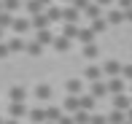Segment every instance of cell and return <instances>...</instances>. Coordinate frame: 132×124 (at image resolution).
Returning a JSON list of instances; mask_svg holds the SVG:
<instances>
[{
	"mask_svg": "<svg viewBox=\"0 0 132 124\" xmlns=\"http://www.w3.org/2000/svg\"><path fill=\"white\" fill-rule=\"evenodd\" d=\"M105 19L111 22V27H116L121 22H127V11L124 8H111V11H105Z\"/></svg>",
	"mask_w": 132,
	"mask_h": 124,
	"instance_id": "6da1fadb",
	"label": "cell"
},
{
	"mask_svg": "<svg viewBox=\"0 0 132 124\" xmlns=\"http://www.w3.org/2000/svg\"><path fill=\"white\" fill-rule=\"evenodd\" d=\"M108 89H111V94H121L127 89V78L124 76H111L108 78Z\"/></svg>",
	"mask_w": 132,
	"mask_h": 124,
	"instance_id": "7a4b0ae2",
	"label": "cell"
},
{
	"mask_svg": "<svg viewBox=\"0 0 132 124\" xmlns=\"http://www.w3.org/2000/svg\"><path fill=\"white\" fill-rule=\"evenodd\" d=\"M8 113H11V116H16V119H22V116H30V108L24 105V100H11Z\"/></svg>",
	"mask_w": 132,
	"mask_h": 124,
	"instance_id": "3957f363",
	"label": "cell"
},
{
	"mask_svg": "<svg viewBox=\"0 0 132 124\" xmlns=\"http://www.w3.org/2000/svg\"><path fill=\"white\" fill-rule=\"evenodd\" d=\"M78 32H81L78 22H62V35H68L70 40H78Z\"/></svg>",
	"mask_w": 132,
	"mask_h": 124,
	"instance_id": "277c9868",
	"label": "cell"
},
{
	"mask_svg": "<svg viewBox=\"0 0 132 124\" xmlns=\"http://www.w3.org/2000/svg\"><path fill=\"white\" fill-rule=\"evenodd\" d=\"M84 16H86V19H100V16H103V5H100L97 0H92V3L84 8Z\"/></svg>",
	"mask_w": 132,
	"mask_h": 124,
	"instance_id": "5b68a950",
	"label": "cell"
},
{
	"mask_svg": "<svg viewBox=\"0 0 132 124\" xmlns=\"http://www.w3.org/2000/svg\"><path fill=\"white\" fill-rule=\"evenodd\" d=\"M30 19H32V30H46V27L51 24L49 14H43V11H40V14H35V16H30Z\"/></svg>",
	"mask_w": 132,
	"mask_h": 124,
	"instance_id": "8992f818",
	"label": "cell"
},
{
	"mask_svg": "<svg viewBox=\"0 0 132 124\" xmlns=\"http://www.w3.org/2000/svg\"><path fill=\"white\" fill-rule=\"evenodd\" d=\"M24 8H27L30 16H35V14H40V11H46L49 5H46L43 0H24Z\"/></svg>",
	"mask_w": 132,
	"mask_h": 124,
	"instance_id": "52a82bcc",
	"label": "cell"
},
{
	"mask_svg": "<svg viewBox=\"0 0 132 124\" xmlns=\"http://www.w3.org/2000/svg\"><path fill=\"white\" fill-rule=\"evenodd\" d=\"M62 105H65V111H70V113H76V111L81 108V94H68Z\"/></svg>",
	"mask_w": 132,
	"mask_h": 124,
	"instance_id": "ba28073f",
	"label": "cell"
},
{
	"mask_svg": "<svg viewBox=\"0 0 132 124\" xmlns=\"http://www.w3.org/2000/svg\"><path fill=\"white\" fill-rule=\"evenodd\" d=\"M113 108H121V111H129L132 108V97H127V94H113Z\"/></svg>",
	"mask_w": 132,
	"mask_h": 124,
	"instance_id": "9c48e42d",
	"label": "cell"
},
{
	"mask_svg": "<svg viewBox=\"0 0 132 124\" xmlns=\"http://www.w3.org/2000/svg\"><path fill=\"white\" fill-rule=\"evenodd\" d=\"M30 121H35V124H46L49 121V116H46V108H30Z\"/></svg>",
	"mask_w": 132,
	"mask_h": 124,
	"instance_id": "30bf717a",
	"label": "cell"
},
{
	"mask_svg": "<svg viewBox=\"0 0 132 124\" xmlns=\"http://www.w3.org/2000/svg\"><path fill=\"white\" fill-rule=\"evenodd\" d=\"M92 94L100 100V97H105V94H111V89H108V84L100 78V81H92Z\"/></svg>",
	"mask_w": 132,
	"mask_h": 124,
	"instance_id": "8fae6325",
	"label": "cell"
},
{
	"mask_svg": "<svg viewBox=\"0 0 132 124\" xmlns=\"http://www.w3.org/2000/svg\"><path fill=\"white\" fill-rule=\"evenodd\" d=\"M16 35H24L27 30H32V19H16L14 22V27H11Z\"/></svg>",
	"mask_w": 132,
	"mask_h": 124,
	"instance_id": "7c38bea8",
	"label": "cell"
},
{
	"mask_svg": "<svg viewBox=\"0 0 132 124\" xmlns=\"http://www.w3.org/2000/svg\"><path fill=\"white\" fill-rule=\"evenodd\" d=\"M121 68H124V65H119L116 60H108V62L103 65V70H105L108 78H111V76H121Z\"/></svg>",
	"mask_w": 132,
	"mask_h": 124,
	"instance_id": "4fadbf2b",
	"label": "cell"
},
{
	"mask_svg": "<svg viewBox=\"0 0 132 124\" xmlns=\"http://www.w3.org/2000/svg\"><path fill=\"white\" fill-rule=\"evenodd\" d=\"M65 89H68V94H84V81L81 78H70L65 84Z\"/></svg>",
	"mask_w": 132,
	"mask_h": 124,
	"instance_id": "5bb4252c",
	"label": "cell"
},
{
	"mask_svg": "<svg viewBox=\"0 0 132 124\" xmlns=\"http://www.w3.org/2000/svg\"><path fill=\"white\" fill-rule=\"evenodd\" d=\"M103 73H105V70H103V68H97V65H89V68L84 70L86 81H100V78H103Z\"/></svg>",
	"mask_w": 132,
	"mask_h": 124,
	"instance_id": "9a60e30c",
	"label": "cell"
},
{
	"mask_svg": "<svg viewBox=\"0 0 132 124\" xmlns=\"http://www.w3.org/2000/svg\"><path fill=\"white\" fill-rule=\"evenodd\" d=\"M108 121H111V124H124V121H127V111L113 108L111 113H108Z\"/></svg>",
	"mask_w": 132,
	"mask_h": 124,
	"instance_id": "2e32d148",
	"label": "cell"
},
{
	"mask_svg": "<svg viewBox=\"0 0 132 124\" xmlns=\"http://www.w3.org/2000/svg\"><path fill=\"white\" fill-rule=\"evenodd\" d=\"M46 14H49L51 22H62V19H65V8H59V5H54V3L46 8Z\"/></svg>",
	"mask_w": 132,
	"mask_h": 124,
	"instance_id": "e0dca14e",
	"label": "cell"
},
{
	"mask_svg": "<svg viewBox=\"0 0 132 124\" xmlns=\"http://www.w3.org/2000/svg\"><path fill=\"white\" fill-rule=\"evenodd\" d=\"M8 97H11V100H24V97H27V89H24L22 84H14V86L8 89Z\"/></svg>",
	"mask_w": 132,
	"mask_h": 124,
	"instance_id": "ac0fdd59",
	"label": "cell"
},
{
	"mask_svg": "<svg viewBox=\"0 0 132 124\" xmlns=\"http://www.w3.org/2000/svg\"><path fill=\"white\" fill-rule=\"evenodd\" d=\"M51 46H54L57 51H68V49H70V38H68V35H57Z\"/></svg>",
	"mask_w": 132,
	"mask_h": 124,
	"instance_id": "d6986e66",
	"label": "cell"
},
{
	"mask_svg": "<svg viewBox=\"0 0 132 124\" xmlns=\"http://www.w3.org/2000/svg\"><path fill=\"white\" fill-rule=\"evenodd\" d=\"M78 16H81V8H76V5L70 3L68 8H65V19L62 22H78Z\"/></svg>",
	"mask_w": 132,
	"mask_h": 124,
	"instance_id": "ffe728a7",
	"label": "cell"
},
{
	"mask_svg": "<svg viewBox=\"0 0 132 124\" xmlns=\"http://www.w3.org/2000/svg\"><path fill=\"white\" fill-rule=\"evenodd\" d=\"M94 35H97V32H94L92 27H81V32H78V40H81V43H94Z\"/></svg>",
	"mask_w": 132,
	"mask_h": 124,
	"instance_id": "44dd1931",
	"label": "cell"
},
{
	"mask_svg": "<svg viewBox=\"0 0 132 124\" xmlns=\"http://www.w3.org/2000/svg\"><path fill=\"white\" fill-rule=\"evenodd\" d=\"M73 116H76V124H92V113H89L86 108H78Z\"/></svg>",
	"mask_w": 132,
	"mask_h": 124,
	"instance_id": "7402d4cb",
	"label": "cell"
},
{
	"mask_svg": "<svg viewBox=\"0 0 132 124\" xmlns=\"http://www.w3.org/2000/svg\"><path fill=\"white\" fill-rule=\"evenodd\" d=\"M94 105H97V97H94L92 92H89V94H81V108H86V111H94Z\"/></svg>",
	"mask_w": 132,
	"mask_h": 124,
	"instance_id": "603a6c76",
	"label": "cell"
},
{
	"mask_svg": "<svg viewBox=\"0 0 132 124\" xmlns=\"http://www.w3.org/2000/svg\"><path fill=\"white\" fill-rule=\"evenodd\" d=\"M35 97H38V100H49L51 97V86L49 84H38V86H35Z\"/></svg>",
	"mask_w": 132,
	"mask_h": 124,
	"instance_id": "cb8c5ba5",
	"label": "cell"
},
{
	"mask_svg": "<svg viewBox=\"0 0 132 124\" xmlns=\"http://www.w3.org/2000/svg\"><path fill=\"white\" fill-rule=\"evenodd\" d=\"M14 11H0V27H14Z\"/></svg>",
	"mask_w": 132,
	"mask_h": 124,
	"instance_id": "d4e9b609",
	"label": "cell"
},
{
	"mask_svg": "<svg viewBox=\"0 0 132 124\" xmlns=\"http://www.w3.org/2000/svg\"><path fill=\"white\" fill-rule=\"evenodd\" d=\"M97 54H100L97 43H84V57L86 60H97Z\"/></svg>",
	"mask_w": 132,
	"mask_h": 124,
	"instance_id": "484cf974",
	"label": "cell"
},
{
	"mask_svg": "<svg viewBox=\"0 0 132 124\" xmlns=\"http://www.w3.org/2000/svg\"><path fill=\"white\" fill-rule=\"evenodd\" d=\"M40 51H43V43H40L38 38H35V40H30V43H27V54H30V57H38Z\"/></svg>",
	"mask_w": 132,
	"mask_h": 124,
	"instance_id": "4316f807",
	"label": "cell"
},
{
	"mask_svg": "<svg viewBox=\"0 0 132 124\" xmlns=\"http://www.w3.org/2000/svg\"><path fill=\"white\" fill-rule=\"evenodd\" d=\"M8 46H11V54H14V51H27V43L22 40V35H16L14 40H8Z\"/></svg>",
	"mask_w": 132,
	"mask_h": 124,
	"instance_id": "83f0119b",
	"label": "cell"
},
{
	"mask_svg": "<svg viewBox=\"0 0 132 124\" xmlns=\"http://www.w3.org/2000/svg\"><path fill=\"white\" fill-rule=\"evenodd\" d=\"M108 27H111V22L103 19V16H100V19H92V30H94V32H105Z\"/></svg>",
	"mask_w": 132,
	"mask_h": 124,
	"instance_id": "f1b7e54d",
	"label": "cell"
},
{
	"mask_svg": "<svg viewBox=\"0 0 132 124\" xmlns=\"http://www.w3.org/2000/svg\"><path fill=\"white\" fill-rule=\"evenodd\" d=\"M38 40L43 46H49V43H54V35H51V30L46 27V30H38Z\"/></svg>",
	"mask_w": 132,
	"mask_h": 124,
	"instance_id": "f546056e",
	"label": "cell"
},
{
	"mask_svg": "<svg viewBox=\"0 0 132 124\" xmlns=\"http://www.w3.org/2000/svg\"><path fill=\"white\" fill-rule=\"evenodd\" d=\"M46 116H49V121H59L62 119V111H59L57 105H49V108H46Z\"/></svg>",
	"mask_w": 132,
	"mask_h": 124,
	"instance_id": "4dcf8cb0",
	"label": "cell"
},
{
	"mask_svg": "<svg viewBox=\"0 0 132 124\" xmlns=\"http://www.w3.org/2000/svg\"><path fill=\"white\" fill-rule=\"evenodd\" d=\"M22 8V0H5V11H19Z\"/></svg>",
	"mask_w": 132,
	"mask_h": 124,
	"instance_id": "1f68e13d",
	"label": "cell"
},
{
	"mask_svg": "<svg viewBox=\"0 0 132 124\" xmlns=\"http://www.w3.org/2000/svg\"><path fill=\"white\" fill-rule=\"evenodd\" d=\"M8 54H11V46L0 40V60H5V57H8Z\"/></svg>",
	"mask_w": 132,
	"mask_h": 124,
	"instance_id": "d6a6232c",
	"label": "cell"
},
{
	"mask_svg": "<svg viewBox=\"0 0 132 124\" xmlns=\"http://www.w3.org/2000/svg\"><path fill=\"white\" fill-rule=\"evenodd\" d=\"M92 124H108V116H103V113H94V116H92Z\"/></svg>",
	"mask_w": 132,
	"mask_h": 124,
	"instance_id": "836d02e7",
	"label": "cell"
},
{
	"mask_svg": "<svg viewBox=\"0 0 132 124\" xmlns=\"http://www.w3.org/2000/svg\"><path fill=\"white\" fill-rule=\"evenodd\" d=\"M121 76L127 81H132V65H124V68H121Z\"/></svg>",
	"mask_w": 132,
	"mask_h": 124,
	"instance_id": "e575fe53",
	"label": "cell"
},
{
	"mask_svg": "<svg viewBox=\"0 0 132 124\" xmlns=\"http://www.w3.org/2000/svg\"><path fill=\"white\" fill-rule=\"evenodd\" d=\"M89 3H92V0H73V5H76V8H81V11H84V8H86V5H89Z\"/></svg>",
	"mask_w": 132,
	"mask_h": 124,
	"instance_id": "d590c367",
	"label": "cell"
},
{
	"mask_svg": "<svg viewBox=\"0 0 132 124\" xmlns=\"http://www.w3.org/2000/svg\"><path fill=\"white\" fill-rule=\"evenodd\" d=\"M57 124H76V116H62Z\"/></svg>",
	"mask_w": 132,
	"mask_h": 124,
	"instance_id": "8d00e7d4",
	"label": "cell"
},
{
	"mask_svg": "<svg viewBox=\"0 0 132 124\" xmlns=\"http://www.w3.org/2000/svg\"><path fill=\"white\" fill-rule=\"evenodd\" d=\"M116 3H119V8H124V11L132 8V0H116Z\"/></svg>",
	"mask_w": 132,
	"mask_h": 124,
	"instance_id": "74e56055",
	"label": "cell"
},
{
	"mask_svg": "<svg viewBox=\"0 0 132 124\" xmlns=\"http://www.w3.org/2000/svg\"><path fill=\"white\" fill-rule=\"evenodd\" d=\"M97 3H100V5H103V8H108V5H111V3H113V0H97Z\"/></svg>",
	"mask_w": 132,
	"mask_h": 124,
	"instance_id": "f35d334b",
	"label": "cell"
},
{
	"mask_svg": "<svg viewBox=\"0 0 132 124\" xmlns=\"http://www.w3.org/2000/svg\"><path fill=\"white\" fill-rule=\"evenodd\" d=\"M5 124H19V119H16V116H11V119L5 121Z\"/></svg>",
	"mask_w": 132,
	"mask_h": 124,
	"instance_id": "ab89813d",
	"label": "cell"
},
{
	"mask_svg": "<svg viewBox=\"0 0 132 124\" xmlns=\"http://www.w3.org/2000/svg\"><path fill=\"white\" fill-rule=\"evenodd\" d=\"M127 22H132V8H127Z\"/></svg>",
	"mask_w": 132,
	"mask_h": 124,
	"instance_id": "60d3db41",
	"label": "cell"
},
{
	"mask_svg": "<svg viewBox=\"0 0 132 124\" xmlns=\"http://www.w3.org/2000/svg\"><path fill=\"white\" fill-rule=\"evenodd\" d=\"M127 119H129V121H132V108H129V111H127Z\"/></svg>",
	"mask_w": 132,
	"mask_h": 124,
	"instance_id": "b9f144b4",
	"label": "cell"
},
{
	"mask_svg": "<svg viewBox=\"0 0 132 124\" xmlns=\"http://www.w3.org/2000/svg\"><path fill=\"white\" fill-rule=\"evenodd\" d=\"M3 30H5V27H0V40H3Z\"/></svg>",
	"mask_w": 132,
	"mask_h": 124,
	"instance_id": "7bdbcfd3",
	"label": "cell"
},
{
	"mask_svg": "<svg viewBox=\"0 0 132 124\" xmlns=\"http://www.w3.org/2000/svg\"><path fill=\"white\" fill-rule=\"evenodd\" d=\"M46 124H57V121H46Z\"/></svg>",
	"mask_w": 132,
	"mask_h": 124,
	"instance_id": "ee69618b",
	"label": "cell"
},
{
	"mask_svg": "<svg viewBox=\"0 0 132 124\" xmlns=\"http://www.w3.org/2000/svg\"><path fill=\"white\" fill-rule=\"evenodd\" d=\"M124 124H132V121H129V119H127V121H124Z\"/></svg>",
	"mask_w": 132,
	"mask_h": 124,
	"instance_id": "f6af8a7d",
	"label": "cell"
},
{
	"mask_svg": "<svg viewBox=\"0 0 132 124\" xmlns=\"http://www.w3.org/2000/svg\"><path fill=\"white\" fill-rule=\"evenodd\" d=\"M65 3H73V0H65Z\"/></svg>",
	"mask_w": 132,
	"mask_h": 124,
	"instance_id": "bcb514c9",
	"label": "cell"
},
{
	"mask_svg": "<svg viewBox=\"0 0 132 124\" xmlns=\"http://www.w3.org/2000/svg\"><path fill=\"white\" fill-rule=\"evenodd\" d=\"M0 124H5V121H3V119H0Z\"/></svg>",
	"mask_w": 132,
	"mask_h": 124,
	"instance_id": "7dc6e473",
	"label": "cell"
},
{
	"mask_svg": "<svg viewBox=\"0 0 132 124\" xmlns=\"http://www.w3.org/2000/svg\"><path fill=\"white\" fill-rule=\"evenodd\" d=\"M129 89H132V81H129Z\"/></svg>",
	"mask_w": 132,
	"mask_h": 124,
	"instance_id": "c3c4849f",
	"label": "cell"
},
{
	"mask_svg": "<svg viewBox=\"0 0 132 124\" xmlns=\"http://www.w3.org/2000/svg\"><path fill=\"white\" fill-rule=\"evenodd\" d=\"M30 124H35V121H30Z\"/></svg>",
	"mask_w": 132,
	"mask_h": 124,
	"instance_id": "681fc988",
	"label": "cell"
},
{
	"mask_svg": "<svg viewBox=\"0 0 132 124\" xmlns=\"http://www.w3.org/2000/svg\"><path fill=\"white\" fill-rule=\"evenodd\" d=\"M108 124H111V121H108Z\"/></svg>",
	"mask_w": 132,
	"mask_h": 124,
	"instance_id": "f907efd6",
	"label": "cell"
}]
</instances>
